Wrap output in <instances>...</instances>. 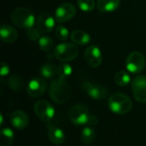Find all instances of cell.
Returning <instances> with one entry per match:
<instances>
[{
    "mask_svg": "<svg viewBox=\"0 0 146 146\" xmlns=\"http://www.w3.org/2000/svg\"><path fill=\"white\" fill-rule=\"evenodd\" d=\"M77 4L78 7L85 12L92 11L96 6L95 0H77Z\"/></svg>",
    "mask_w": 146,
    "mask_h": 146,
    "instance_id": "26",
    "label": "cell"
},
{
    "mask_svg": "<svg viewBox=\"0 0 146 146\" xmlns=\"http://www.w3.org/2000/svg\"><path fill=\"white\" fill-rule=\"evenodd\" d=\"M89 115L88 108L84 104H75L68 112V118L70 121L77 126H86Z\"/></svg>",
    "mask_w": 146,
    "mask_h": 146,
    "instance_id": "6",
    "label": "cell"
},
{
    "mask_svg": "<svg viewBox=\"0 0 146 146\" xmlns=\"http://www.w3.org/2000/svg\"><path fill=\"white\" fill-rule=\"evenodd\" d=\"M41 32L36 27H33L27 30V37L32 41H37L41 38Z\"/></svg>",
    "mask_w": 146,
    "mask_h": 146,
    "instance_id": "28",
    "label": "cell"
},
{
    "mask_svg": "<svg viewBox=\"0 0 146 146\" xmlns=\"http://www.w3.org/2000/svg\"><path fill=\"white\" fill-rule=\"evenodd\" d=\"M120 4L121 0H98L97 8L103 13H108L116 10Z\"/></svg>",
    "mask_w": 146,
    "mask_h": 146,
    "instance_id": "17",
    "label": "cell"
},
{
    "mask_svg": "<svg viewBox=\"0 0 146 146\" xmlns=\"http://www.w3.org/2000/svg\"><path fill=\"white\" fill-rule=\"evenodd\" d=\"M57 72V67L51 62H46L40 68V74L45 79L53 78Z\"/></svg>",
    "mask_w": 146,
    "mask_h": 146,
    "instance_id": "19",
    "label": "cell"
},
{
    "mask_svg": "<svg viewBox=\"0 0 146 146\" xmlns=\"http://www.w3.org/2000/svg\"><path fill=\"white\" fill-rule=\"evenodd\" d=\"M108 105L113 113L117 115H125L132 110L133 102L127 95L116 92L110 97Z\"/></svg>",
    "mask_w": 146,
    "mask_h": 146,
    "instance_id": "2",
    "label": "cell"
},
{
    "mask_svg": "<svg viewBox=\"0 0 146 146\" xmlns=\"http://www.w3.org/2000/svg\"><path fill=\"white\" fill-rule=\"evenodd\" d=\"M14 133L10 128H3L1 131L0 146H10L14 142Z\"/></svg>",
    "mask_w": 146,
    "mask_h": 146,
    "instance_id": "22",
    "label": "cell"
},
{
    "mask_svg": "<svg viewBox=\"0 0 146 146\" xmlns=\"http://www.w3.org/2000/svg\"><path fill=\"white\" fill-rule=\"evenodd\" d=\"M9 65L4 62H1V67H0V74L2 77L3 76H6L7 74H9Z\"/></svg>",
    "mask_w": 146,
    "mask_h": 146,
    "instance_id": "29",
    "label": "cell"
},
{
    "mask_svg": "<svg viewBox=\"0 0 146 146\" xmlns=\"http://www.w3.org/2000/svg\"><path fill=\"white\" fill-rule=\"evenodd\" d=\"M38 118L43 121H50L55 115V109L46 100H38L33 107Z\"/></svg>",
    "mask_w": 146,
    "mask_h": 146,
    "instance_id": "7",
    "label": "cell"
},
{
    "mask_svg": "<svg viewBox=\"0 0 146 146\" xmlns=\"http://www.w3.org/2000/svg\"><path fill=\"white\" fill-rule=\"evenodd\" d=\"M84 57L86 64L91 68H98L101 65L103 56L101 50L97 45H90L84 52Z\"/></svg>",
    "mask_w": 146,
    "mask_h": 146,
    "instance_id": "11",
    "label": "cell"
},
{
    "mask_svg": "<svg viewBox=\"0 0 146 146\" xmlns=\"http://www.w3.org/2000/svg\"><path fill=\"white\" fill-rule=\"evenodd\" d=\"M145 66V59L144 55L139 51H133L129 53L126 59V68L133 74L141 73Z\"/></svg>",
    "mask_w": 146,
    "mask_h": 146,
    "instance_id": "5",
    "label": "cell"
},
{
    "mask_svg": "<svg viewBox=\"0 0 146 146\" xmlns=\"http://www.w3.org/2000/svg\"><path fill=\"white\" fill-rule=\"evenodd\" d=\"M47 135L50 141L56 145H62L65 141V134L62 129L51 123L47 124Z\"/></svg>",
    "mask_w": 146,
    "mask_h": 146,
    "instance_id": "14",
    "label": "cell"
},
{
    "mask_svg": "<svg viewBox=\"0 0 146 146\" xmlns=\"http://www.w3.org/2000/svg\"><path fill=\"white\" fill-rule=\"evenodd\" d=\"M0 117H1V126H3V115H2V114L0 115Z\"/></svg>",
    "mask_w": 146,
    "mask_h": 146,
    "instance_id": "31",
    "label": "cell"
},
{
    "mask_svg": "<svg viewBox=\"0 0 146 146\" xmlns=\"http://www.w3.org/2000/svg\"><path fill=\"white\" fill-rule=\"evenodd\" d=\"M47 89V84L45 80L41 77L33 78L27 84V92L32 98H39L44 94Z\"/></svg>",
    "mask_w": 146,
    "mask_h": 146,
    "instance_id": "10",
    "label": "cell"
},
{
    "mask_svg": "<svg viewBox=\"0 0 146 146\" xmlns=\"http://www.w3.org/2000/svg\"><path fill=\"white\" fill-rule=\"evenodd\" d=\"M98 124V118L95 116V115H89L87 121H86V127H93L95 126H97Z\"/></svg>",
    "mask_w": 146,
    "mask_h": 146,
    "instance_id": "30",
    "label": "cell"
},
{
    "mask_svg": "<svg viewBox=\"0 0 146 146\" xmlns=\"http://www.w3.org/2000/svg\"><path fill=\"white\" fill-rule=\"evenodd\" d=\"M96 137V133L94 129L91 127H85L80 133V139L81 142L85 145L92 144Z\"/></svg>",
    "mask_w": 146,
    "mask_h": 146,
    "instance_id": "20",
    "label": "cell"
},
{
    "mask_svg": "<svg viewBox=\"0 0 146 146\" xmlns=\"http://www.w3.org/2000/svg\"><path fill=\"white\" fill-rule=\"evenodd\" d=\"M83 90L94 100H101L106 98L107 89L99 84H94L89 81H86L82 84Z\"/></svg>",
    "mask_w": 146,
    "mask_h": 146,
    "instance_id": "12",
    "label": "cell"
},
{
    "mask_svg": "<svg viewBox=\"0 0 146 146\" xmlns=\"http://www.w3.org/2000/svg\"><path fill=\"white\" fill-rule=\"evenodd\" d=\"M131 81V77L129 74L124 70L117 72L115 75V82L119 86H126Z\"/></svg>",
    "mask_w": 146,
    "mask_h": 146,
    "instance_id": "24",
    "label": "cell"
},
{
    "mask_svg": "<svg viewBox=\"0 0 146 146\" xmlns=\"http://www.w3.org/2000/svg\"><path fill=\"white\" fill-rule=\"evenodd\" d=\"M132 92L139 103H146V76L138 75L132 81Z\"/></svg>",
    "mask_w": 146,
    "mask_h": 146,
    "instance_id": "8",
    "label": "cell"
},
{
    "mask_svg": "<svg viewBox=\"0 0 146 146\" xmlns=\"http://www.w3.org/2000/svg\"><path fill=\"white\" fill-rule=\"evenodd\" d=\"M38 46L41 50L44 52H50L54 48V42L49 36H42L38 40Z\"/></svg>",
    "mask_w": 146,
    "mask_h": 146,
    "instance_id": "25",
    "label": "cell"
},
{
    "mask_svg": "<svg viewBox=\"0 0 146 146\" xmlns=\"http://www.w3.org/2000/svg\"><path fill=\"white\" fill-rule=\"evenodd\" d=\"M55 18L50 14L44 12L39 15L36 21V27L43 33H48L51 32L55 27Z\"/></svg>",
    "mask_w": 146,
    "mask_h": 146,
    "instance_id": "13",
    "label": "cell"
},
{
    "mask_svg": "<svg viewBox=\"0 0 146 146\" xmlns=\"http://www.w3.org/2000/svg\"><path fill=\"white\" fill-rule=\"evenodd\" d=\"M0 36L3 42L10 44V43H14L17 39L18 33L15 28H14L12 26L4 24L2 25L0 28Z\"/></svg>",
    "mask_w": 146,
    "mask_h": 146,
    "instance_id": "16",
    "label": "cell"
},
{
    "mask_svg": "<svg viewBox=\"0 0 146 146\" xmlns=\"http://www.w3.org/2000/svg\"><path fill=\"white\" fill-rule=\"evenodd\" d=\"M8 86L12 91L18 92L22 91L24 87V81L20 76L14 74L8 79Z\"/></svg>",
    "mask_w": 146,
    "mask_h": 146,
    "instance_id": "21",
    "label": "cell"
},
{
    "mask_svg": "<svg viewBox=\"0 0 146 146\" xmlns=\"http://www.w3.org/2000/svg\"><path fill=\"white\" fill-rule=\"evenodd\" d=\"M72 73H73L72 67L67 62H62L59 66H57L56 75L60 79L67 80V79H68L71 76Z\"/></svg>",
    "mask_w": 146,
    "mask_h": 146,
    "instance_id": "23",
    "label": "cell"
},
{
    "mask_svg": "<svg viewBox=\"0 0 146 146\" xmlns=\"http://www.w3.org/2000/svg\"><path fill=\"white\" fill-rule=\"evenodd\" d=\"M11 21L17 27L27 30L34 26L35 16L29 9L18 7L11 13Z\"/></svg>",
    "mask_w": 146,
    "mask_h": 146,
    "instance_id": "3",
    "label": "cell"
},
{
    "mask_svg": "<svg viewBox=\"0 0 146 146\" xmlns=\"http://www.w3.org/2000/svg\"><path fill=\"white\" fill-rule=\"evenodd\" d=\"M10 122L15 128L18 130H23L27 127L29 123V118L24 111L15 110L10 115Z\"/></svg>",
    "mask_w": 146,
    "mask_h": 146,
    "instance_id": "15",
    "label": "cell"
},
{
    "mask_svg": "<svg viewBox=\"0 0 146 146\" xmlns=\"http://www.w3.org/2000/svg\"><path fill=\"white\" fill-rule=\"evenodd\" d=\"M56 36L61 41H66L69 37V31L64 26H58L56 28Z\"/></svg>",
    "mask_w": 146,
    "mask_h": 146,
    "instance_id": "27",
    "label": "cell"
},
{
    "mask_svg": "<svg viewBox=\"0 0 146 146\" xmlns=\"http://www.w3.org/2000/svg\"><path fill=\"white\" fill-rule=\"evenodd\" d=\"M70 38H71L72 41L75 44H79V45L88 44L92 40V38L90 36V34L88 33H86V31H84V30H75V31H74L70 34Z\"/></svg>",
    "mask_w": 146,
    "mask_h": 146,
    "instance_id": "18",
    "label": "cell"
},
{
    "mask_svg": "<svg viewBox=\"0 0 146 146\" xmlns=\"http://www.w3.org/2000/svg\"><path fill=\"white\" fill-rule=\"evenodd\" d=\"M71 94V87L66 80L54 79L49 87V95L52 101L62 104L66 103Z\"/></svg>",
    "mask_w": 146,
    "mask_h": 146,
    "instance_id": "1",
    "label": "cell"
},
{
    "mask_svg": "<svg viewBox=\"0 0 146 146\" xmlns=\"http://www.w3.org/2000/svg\"><path fill=\"white\" fill-rule=\"evenodd\" d=\"M76 14V8L71 3L61 4L55 12V19L58 23H63L70 21Z\"/></svg>",
    "mask_w": 146,
    "mask_h": 146,
    "instance_id": "9",
    "label": "cell"
},
{
    "mask_svg": "<svg viewBox=\"0 0 146 146\" xmlns=\"http://www.w3.org/2000/svg\"><path fill=\"white\" fill-rule=\"evenodd\" d=\"M55 57L63 62L75 59L79 55V49L75 44L62 43L56 46L54 50Z\"/></svg>",
    "mask_w": 146,
    "mask_h": 146,
    "instance_id": "4",
    "label": "cell"
}]
</instances>
